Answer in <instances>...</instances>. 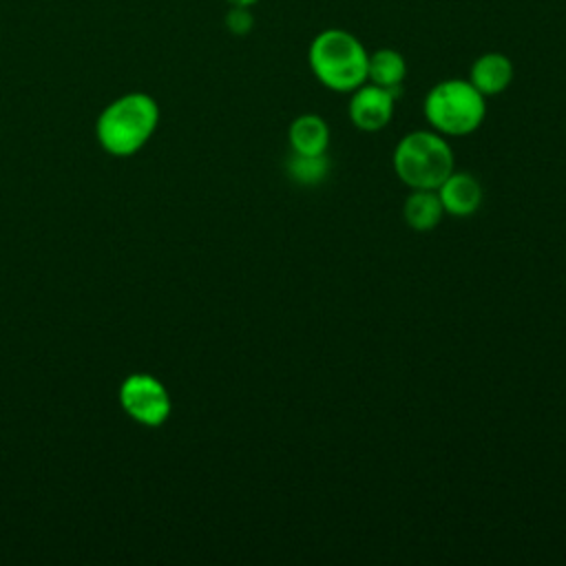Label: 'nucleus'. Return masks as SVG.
Returning a JSON list of instances; mask_svg holds the SVG:
<instances>
[{"label":"nucleus","instance_id":"f8f14e48","mask_svg":"<svg viewBox=\"0 0 566 566\" xmlns=\"http://www.w3.org/2000/svg\"><path fill=\"white\" fill-rule=\"evenodd\" d=\"M287 177L298 186H318L329 175L327 155H298L292 153L285 161Z\"/></svg>","mask_w":566,"mask_h":566},{"label":"nucleus","instance_id":"6e6552de","mask_svg":"<svg viewBox=\"0 0 566 566\" xmlns=\"http://www.w3.org/2000/svg\"><path fill=\"white\" fill-rule=\"evenodd\" d=\"M469 82L484 97L500 95L513 82V62L504 53H484L471 64Z\"/></svg>","mask_w":566,"mask_h":566},{"label":"nucleus","instance_id":"9b49d317","mask_svg":"<svg viewBox=\"0 0 566 566\" xmlns=\"http://www.w3.org/2000/svg\"><path fill=\"white\" fill-rule=\"evenodd\" d=\"M407 75V62L396 49H378L369 53L367 60V80L394 93H400V86Z\"/></svg>","mask_w":566,"mask_h":566},{"label":"nucleus","instance_id":"20e7f679","mask_svg":"<svg viewBox=\"0 0 566 566\" xmlns=\"http://www.w3.org/2000/svg\"><path fill=\"white\" fill-rule=\"evenodd\" d=\"M155 124V102L146 95H126L102 113L97 122V135L106 150L115 155H128L148 139Z\"/></svg>","mask_w":566,"mask_h":566},{"label":"nucleus","instance_id":"f03ea898","mask_svg":"<svg viewBox=\"0 0 566 566\" xmlns=\"http://www.w3.org/2000/svg\"><path fill=\"white\" fill-rule=\"evenodd\" d=\"M422 111L436 133L464 137L482 126L486 97L469 80H442L429 88Z\"/></svg>","mask_w":566,"mask_h":566},{"label":"nucleus","instance_id":"1a4fd4ad","mask_svg":"<svg viewBox=\"0 0 566 566\" xmlns=\"http://www.w3.org/2000/svg\"><path fill=\"white\" fill-rule=\"evenodd\" d=\"M287 142L292 146V153L323 155L329 146V126L321 115H298L287 128Z\"/></svg>","mask_w":566,"mask_h":566},{"label":"nucleus","instance_id":"423d86ee","mask_svg":"<svg viewBox=\"0 0 566 566\" xmlns=\"http://www.w3.org/2000/svg\"><path fill=\"white\" fill-rule=\"evenodd\" d=\"M396 95L398 93L371 82L360 84L358 88L352 91V97H349L347 111H349L352 124L365 133H376L385 128L394 117Z\"/></svg>","mask_w":566,"mask_h":566},{"label":"nucleus","instance_id":"0eeeda50","mask_svg":"<svg viewBox=\"0 0 566 566\" xmlns=\"http://www.w3.org/2000/svg\"><path fill=\"white\" fill-rule=\"evenodd\" d=\"M444 212L453 217H471L482 203V186L469 172H451L438 188Z\"/></svg>","mask_w":566,"mask_h":566},{"label":"nucleus","instance_id":"f257e3e1","mask_svg":"<svg viewBox=\"0 0 566 566\" xmlns=\"http://www.w3.org/2000/svg\"><path fill=\"white\" fill-rule=\"evenodd\" d=\"M367 60L363 42L343 29L321 31L307 51L314 77L336 93H352L367 82Z\"/></svg>","mask_w":566,"mask_h":566},{"label":"nucleus","instance_id":"ddd939ff","mask_svg":"<svg viewBox=\"0 0 566 566\" xmlns=\"http://www.w3.org/2000/svg\"><path fill=\"white\" fill-rule=\"evenodd\" d=\"M226 24H228V29H230L232 33L245 35V33L252 29L254 18H252V13L248 11V7H234V9L226 15Z\"/></svg>","mask_w":566,"mask_h":566},{"label":"nucleus","instance_id":"7ed1b4c3","mask_svg":"<svg viewBox=\"0 0 566 566\" xmlns=\"http://www.w3.org/2000/svg\"><path fill=\"white\" fill-rule=\"evenodd\" d=\"M396 177L413 188L436 190L453 172V150L436 130L407 133L391 155Z\"/></svg>","mask_w":566,"mask_h":566},{"label":"nucleus","instance_id":"39448f33","mask_svg":"<svg viewBox=\"0 0 566 566\" xmlns=\"http://www.w3.org/2000/svg\"><path fill=\"white\" fill-rule=\"evenodd\" d=\"M124 409L144 424H161L168 418L170 400L164 385L150 376H130L122 387Z\"/></svg>","mask_w":566,"mask_h":566},{"label":"nucleus","instance_id":"4468645a","mask_svg":"<svg viewBox=\"0 0 566 566\" xmlns=\"http://www.w3.org/2000/svg\"><path fill=\"white\" fill-rule=\"evenodd\" d=\"M230 4H234V7H250V4H254L256 0H228Z\"/></svg>","mask_w":566,"mask_h":566},{"label":"nucleus","instance_id":"9d476101","mask_svg":"<svg viewBox=\"0 0 566 566\" xmlns=\"http://www.w3.org/2000/svg\"><path fill=\"white\" fill-rule=\"evenodd\" d=\"M444 214L442 201L438 197V190L427 188H413L405 203H402V217L405 223L416 232H429L433 230Z\"/></svg>","mask_w":566,"mask_h":566}]
</instances>
